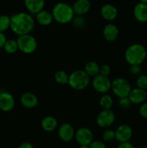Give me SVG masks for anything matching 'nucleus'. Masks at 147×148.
I'll use <instances>...</instances> for the list:
<instances>
[{"instance_id": "27", "label": "nucleus", "mask_w": 147, "mask_h": 148, "mask_svg": "<svg viewBox=\"0 0 147 148\" xmlns=\"http://www.w3.org/2000/svg\"><path fill=\"white\" fill-rule=\"evenodd\" d=\"M136 88L140 89L147 90V75H141L137 77L136 79Z\"/></svg>"}, {"instance_id": "12", "label": "nucleus", "mask_w": 147, "mask_h": 148, "mask_svg": "<svg viewBox=\"0 0 147 148\" xmlns=\"http://www.w3.org/2000/svg\"><path fill=\"white\" fill-rule=\"evenodd\" d=\"M15 106V99L10 92H1L0 93V110L4 112H10Z\"/></svg>"}, {"instance_id": "28", "label": "nucleus", "mask_w": 147, "mask_h": 148, "mask_svg": "<svg viewBox=\"0 0 147 148\" xmlns=\"http://www.w3.org/2000/svg\"><path fill=\"white\" fill-rule=\"evenodd\" d=\"M73 25L77 29H83L86 25V20L82 16H76L71 21Z\"/></svg>"}, {"instance_id": "20", "label": "nucleus", "mask_w": 147, "mask_h": 148, "mask_svg": "<svg viewBox=\"0 0 147 148\" xmlns=\"http://www.w3.org/2000/svg\"><path fill=\"white\" fill-rule=\"evenodd\" d=\"M36 21L37 23L43 26H48L52 23L53 20L51 12L43 10L35 15Z\"/></svg>"}, {"instance_id": "24", "label": "nucleus", "mask_w": 147, "mask_h": 148, "mask_svg": "<svg viewBox=\"0 0 147 148\" xmlns=\"http://www.w3.org/2000/svg\"><path fill=\"white\" fill-rule=\"evenodd\" d=\"M6 52L7 53H14L15 52L17 51L18 49V45H17V42L16 39H7V42L5 43L4 48Z\"/></svg>"}, {"instance_id": "34", "label": "nucleus", "mask_w": 147, "mask_h": 148, "mask_svg": "<svg viewBox=\"0 0 147 148\" xmlns=\"http://www.w3.org/2000/svg\"><path fill=\"white\" fill-rule=\"evenodd\" d=\"M89 148H106V145L102 141L94 140L89 145Z\"/></svg>"}, {"instance_id": "19", "label": "nucleus", "mask_w": 147, "mask_h": 148, "mask_svg": "<svg viewBox=\"0 0 147 148\" xmlns=\"http://www.w3.org/2000/svg\"><path fill=\"white\" fill-rule=\"evenodd\" d=\"M74 12L77 16H82L86 14L91 8V3L89 0H77L74 3Z\"/></svg>"}, {"instance_id": "36", "label": "nucleus", "mask_w": 147, "mask_h": 148, "mask_svg": "<svg viewBox=\"0 0 147 148\" xmlns=\"http://www.w3.org/2000/svg\"><path fill=\"white\" fill-rule=\"evenodd\" d=\"M118 148H135L133 145L130 142H126V143H120L119 145L118 146Z\"/></svg>"}, {"instance_id": "30", "label": "nucleus", "mask_w": 147, "mask_h": 148, "mask_svg": "<svg viewBox=\"0 0 147 148\" xmlns=\"http://www.w3.org/2000/svg\"><path fill=\"white\" fill-rule=\"evenodd\" d=\"M118 106L120 108L122 109H128L131 105V101L129 100L128 97H125V98H119L118 100Z\"/></svg>"}, {"instance_id": "22", "label": "nucleus", "mask_w": 147, "mask_h": 148, "mask_svg": "<svg viewBox=\"0 0 147 148\" xmlns=\"http://www.w3.org/2000/svg\"><path fill=\"white\" fill-rule=\"evenodd\" d=\"M99 69H100V66L98 64L97 62H95V61H89L85 64L84 70L87 74L89 77H94L99 75Z\"/></svg>"}, {"instance_id": "35", "label": "nucleus", "mask_w": 147, "mask_h": 148, "mask_svg": "<svg viewBox=\"0 0 147 148\" xmlns=\"http://www.w3.org/2000/svg\"><path fill=\"white\" fill-rule=\"evenodd\" d=\"M7 38L4 33H0V49L4 48L5 43L7 42Z\"/></svg>"}, {"instance_id": "41", "label": "nucleus", "mask_w": 147, "mask_h": 148, "mask_svg": "<svg viewBox=\"0 0 147 148\" xmlns=\"http://www.w3.org/2000/svg\"><path fill=\"white\" fill-rule=\"evenodd\" d=\"M141 148H147V147H141Z\"/></svg>"}, {"instance_id": "16", "label": "nucleus", "mask_w": 147, "mask_h": 148, "mask_svg": "<svg viewBox=\"0 0 147 148\" xmlns=\"http://www.w3.org/2000/svg\"><path fill=\"white\" fill-rule=\"evenodd\" d=\"M20 103L26 108H33L38 104V98L30 92H24L20 97Z\"/></svg>"}, {"instance_id": "15", "label": "nucleus", "mask_w": 147, "mask_h": 148, "mask_svg": "<svg viewBox=\"0 0 147 148\" xmlns=\"http://www.w3.org/2000/svg\"><path fill=\"white\" fill-rule=\"evenodd\" d=\"M101 16L108 21L115 20L118 16V10L112 4H105L100 9Z\"/></svg>"}, {"instance_id": "4", "label": "nucleus", "mask_w": 147, "mask_h": 148, "mask_svg": "<svg viewBox=\"0 0 147 148\" xmlns=\"http://www.w3.org/2000/svg\"><path fill=\"white\" fill-rule=\"evenodd\" d=\"M90 82V77L84 69H76L69 76V86L76 90H82L86 88Z\"/></svg>"}, {"instance_id": "2", "label": "nucleus", "mask_w": 147, "mask_h": 148, "mask_svg": "<svg viewBox=\"0 0 147 148\" xmlns=\"http://www.w3.org/2000/svg\"><path fill=\"white\" fill-rule=\"evenodd\" d=\"M147 57V50L141 43H133L125 51V59L129 65H141Z\"/></svg>"}, {"instance_id": "5", "label": "nucleus", "mask_w": 147, "mask_h": 148, "mask_svg": "<svg viewBox=\"0 0 147 148\" xmlns=\"http://www.w3.org/2000/svg\"><path fill=\"white\" fill-rule=\"evenodd\" d=\"M16 40L18 45V49L25 54H31L37 49V40L32 35L27 34L18 36Z\"/></svg>"}, {"instance_id": "8", "label": "nucleus", "mask_w": 147, "mask_h": 148, "mask_svg": "<svg viewBox=\"0 0 147 148\" xmlns=\"http://www.w3.org/2000/svg\"><path fill=\"white\" fill-rule=\"evenodd\" d=\"M75 140L80 145H90L94 141V135L92 130L88 127H81L75 132Z\"/></svg>"}, {"instance_id": "23", "label": "nucleus", "mask_w": 147, "mask_h": 148, "mask_svg": "<svg viewBox=\"0 0 147 148\" xmlns=\"http://www.w3.org/2000/svg\"><path fill=\"white\" fill-rule=\"evenodd\" d=\"M113 104V99L109 94H103L99 99V105L102 110H111Z\"/></svg>"}, {"instance_id": "14", "label": "nucleus", "mask_w": 147, "mask_h": 148, "mask_svg": "<svg viewBox=\"0 0 147 148\" xmlns=\"http://www.w3.org/2000/svg\"><path fill=\"white\" fill-rule=\"evenodd\" d=\"M103 36L108 42H113L119 36V29L113 23H108L103 28Z\"/></svg>"}, {"instance_id": "25", "label": "nucleus", "mask_w": 147, "mask_h": 148, "mask_svg": "<svg viewBox=\"0 0 147 148\" xmlns=\"http://www.w3.org/2000/svg\"><path fill=\"white\" fill-rule=\"evenodd\" d=\"M69 76L65 71L59 70L54 74V79L60 85H66L69 82Z\"/></svg>"}, {"instance_id": "32", "label": "nucleus", "mask_w": 147, "mask_h": 148, "mask_svg": "<svg viewBox=\"0 0 147 148\" xmlns=\"http://www.w3.org/2000/svg\"><path fill=\"white\" fill-rule=\"evenodd\" d=\"M111 72V69L110 66H109L108 64H102V66H100V69H99V74L103 76H106L108 77L110 75Z\"/></svg>"}, {"instance_id": "11", "label": "nucleus", "mask_w": 147, "mask_h": 148, "mask_svg": "<svg viewBox=\"0 0 147 148\" xmlns=\"http://www.w3.org/2000/svg\"><path fill=\"white\" fill-rule=\"evenodd\" d=\"M75 130L73 126L69 123H63L59 127L58 134L61 140L64 143H69L75 137Z\"/></svg>"}, {"instance_id": "3", "label": "nucleus", "mask_w": 147, "mask_h": 148, "mask_svg": "<svg viewBox=\"0 0 147 148\" xmlns=\"http://www.w3.org/2000/svg\"><path fill=\"white\" fill-rule=\"evenodd\" d=\"M53 20L60 24L71 23L74 17L72 6L65 2H59L53 6L52 9Z\"/></svg>"}, {"instance_id": "26", "label": "nucleus", "mask_w": 147, "mask_h": 148, "mask_svg": "<svg viewBox=\"0 0 147 148\" xmlns=\"http://www.w3.org/2000/svg\"><path fill=\"white\" fill-rule=\"evenodd\" d=\"M11 17L7 14L0 15V33H4L10 28Z\"/></svg>"}, {"instance_id": "29", "label": "nucleus", "mask_w": 147, "mask_h": 148, "mask_svg": "<svg viewBox=\"0 0 147 148\" xmlns=\"http://www.w3.org/2000/svg\"><path fill=\"white\" fill-rule=\"evenodd\" d=\"M102 140L105 142H112L113 140H115V131L110 129H107L103 132L102 134Z\"/></svg>"}, {"instance_id": "1", "label": "nucleus", "mask_w": 147, "mask_h": 148, "mask_svg": "<svg viewBox=\"0 0 147 148\" xmlns=\"http://www.w3.org/2000/svg\"><path fill=\"white\" fill-rule=\"evenodd\" d=\"M35 25V19L29 13L21 12L11 16L10 29L17 36L30 34L34 29Z\"/></svg>"}, {"instance_id": "10", "label": "nucleus", "mask_w": 147, "mask_h": 148, "mask_svg": "<svg viewBox=\"0 0 147 148\" xmlns=\"http://www.w3.org/2000/svg\"><path fill=\"white\" fill-rule=\"evenodd\" d=\"M115 140L120 143L129 142L133 136V130L128 124H121L115 131Z\"/></svg>"}, {"instance_id": "37", "label": "nucleus", "mask_w": 147, "mask_h": 148, "mask_svg": "<svg viewBox=\"0 0 147 148\" xmlns=\"http://www.w3.org/2000/svg\"><path fill=\"white\" fill-rule=\"evenodd\" d=\"M18 148H34V146L32 143H29V142H24V143H21L19 145Z\"/></svg>"}, {"instance_id": "21", "label": "nucleus", "mask_w": 147, "mask_h": 148, "mask_svg": "<svg viewBox=\"0 0 147 148\" xmlns=\"http://www.w3.org/2000/svg\"><path fill=\"white\" fill-rule=\"evenodd\" d=\"M41 127L44 131L50 132L58 127V121L53 116H47L41 121Z\"/></svg>"}, {"instance_id": "40", "label": "nucleus", "mask_w": 147, "mask_h": 148, "mask_svg": "<svg viewBox=\"0 0 147 148\" xmlns=\"http://www.w3.org/2000/svg\"><path fill=\"white\" fill-rule=\"evenodd\" d=\"M146 139H147V132H146Z\"/></svg>"}, {"instance_id": "17", "label": "nucleus", "mask_w": 147, "mask_h": 148, "mask_svg": "<svg viewBox=\"0 0 147 148\" xmlns=\"http://www.w3.org/2000/svg\"><path fill=\"white\" fill-rule=\"evenodd\" d=\"M133 16L137 21L140 23L147 22V4L138 2L133 8Z\"/></svg>"}, {"instance_id": "6", "label": "nucleus", "mask_w": 147, "mask_h": 148, "mask_svg": "<svg viewBox=\"0 0 147 148\" xmlns=\"http://www.w3.org/2000/svg\"><path fill=\"white\" fill-rule=\"evenodd\" d=\"M118 98L128 97L132 90L131 83L128 79L122 77H117L111 82V89Z\"/></svg>"}, {"instance_id": "13", "label": "nucleus", "mask_w": 147, "mask_h": 148, "mask_svg": "<svg viewBox=\"0 0 147 148\" xmlns=\"http://www.w3.org/2000/svg\"><path fill=\"white\" fill-rule=\"evenodd\" d=\"M128 97L132 104H142L147 99V92L145 90L135 88L131 90Z\"/></svg>"}, {"instance_id": "31", "label": "nucleus", "mask_w": 147, "mask_h": 148, "mask_svg": "<svg viewBox=\"0 0 147 148\" xmlns=\"http://www.w3.org/2000/svg\"><path fill=\"white\" fill-rule=\"evenodd\" d=\"M129 72L133 76L138 75V77L141 73V65H131L129 67Z\"/></svg>"}, {"instance_id": "33", "label": "nucleus", "mask_w": 147, "mask_h": 148, "mask_svg": "<svg viewBox=\"0 0 147 148\" xmlns=\"http://www.w3.org/2000/svg\"><path fill=\"white\" fill-rule=\"evenodd\" d=\"M138 112H139L140 116L141 117L147 119V103H144L141 104Z\"/></svg>"}, {"instance_id": "7", "label": "nucleus", "mask_w": 147, "mask_h": 148, "mask_svg": "<svg viewBox=\"0 0 147 148\" xmlns=\"http://www.w3.org/2000/svg\"><path fill=\"white\" fill-rule=\"evenodd\" d=\"M111 82L112 81L108 77L99 74L93 77L92 85L95 91L103 95L111 89Z\"/></svg>"}, {"instance_id": "18", "label": "nucleus", "mask_w": 147, "mask_h": 148, "mask_svg": "<svg viewBox=\"0 0 147 148\" xmlns=\"http://www.w3.org/2000/svg\"><path fill=\"white\" fill-rule=\"evenodd\" d=\"M24 3L27 11L35 15L44 10V6L46 4V1L43 0H26Z\"/></svg>"}, {"instance_id": "9", "label": "nucleus", "mask_w": 147, "mask_h": 148, "mask_svg": "<svg viewBox=\"0 0 147 148\" xmlns=\"http://www.w3.org/2000/svg\"><path fill=\"white\" fill-rule=\"evenodd\" d=\"M115 115L112 110H102L97 116V124L101 128H108L114 123Z\"/></svg>"}, {"instance_id": "39", "label": "nucleus", "mask_w": 147, "mask_h": 148, "mask_svg": "<svg viewBox=\"0 0 147 148\" xmlns=\"http://www.w3.org/2000/svg\"><path fill=\"white\" fill-rule=\"evenodd\" d=\"M141 2H142V3H144V4H147V0H141Z\"/></svg>"}, {"instance_id": "38", "label": "nucleus", "mask_w": 147, "mask_h": 148, "mask_svg": "<svg viewBox=\"0 0 147 148\" xmlns=\"http://www.w3.org/2000/svg\"><path fill=\"white\" fill-rule=\"evenodd\" d=\"M79 148H89V146L88 145H80Z\"/></svg>"}]
</instances>
